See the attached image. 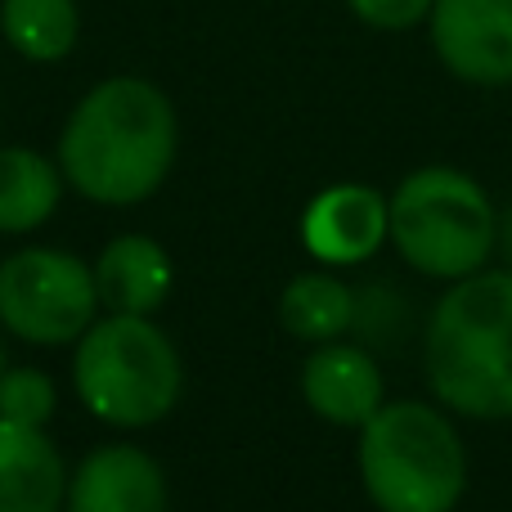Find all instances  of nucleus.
<instances>
[{
    "label": "nucleus",
    "mask_w": 512,
    "mask_h": 512,
    "mask_svg": "<svg viewBox=\"0 0 512 512\" xmlns=\"http://www.w3.org/2000/svg\"><path fill=\"white\" fill-rule=\"evenodd\" d=\"M495 252L504 261V270H512V203L499 212V230H495Z\"/></svg>",
    "instance_id": "a211bd4d"
},
{
    "label": "nucleus",
    "mask_w": 512,
    "mask_h": 512,
    "mask_svg": "<svg viewBox=\"0 0 512 512\" xmlns=\"http://www.w3.org/2000/svg\"><path fill=\"white\" fill-rule=\"evenodd\" d=\"M436 0H346L355 18L373 32H409V27H427Z\"/></svg>",
    "instance_id": "f3484780"
},
{
    "label": "nucleus",
    "mask_w": 512,
    "mask_h": 512,
    "mask_svg": "<svg viewBox=\"0 0 512 512\" xmlns=\"http://www.w3.org/2000/svg\"><path fill=\"white\" fill-rule=\"evenodd\" d=\"M72 387L99 423L140 432L180 405L185 364L153 315L104 310L72 342Z\"/></svg>",
    "instance_id": "20e7f679"
},
{
    "label": "nucleus",
    "mask_w": 512,
    "mask_h": 512,
    "mask_svg": "<svg viewBox=\"0 0 512 512\" xmlns=\"http://www.w3.org/2000/svg\"><path fill=\"white\" fill-rule=\"evenodd\" d=\"M68 463L45 427L0 418V512H63Z\"/></svg>",
    "instance_id": "9b49d317"
},
{
    "label": "nucleus",
    "mask_w": 512,
    "mask_h": 512,
    "mask_svg": "<svg viewBox=\"0 0 512 512\" xmlns=\"http://www.w3.org/2000/svg\"><path fill=\"white\" fill-rule=\"evenodd\" d=\"M81 32L77 0H0V36L27 63H59Z\"/></svg>",
    "instance_id": "2eb2a0df"
},
{
    "label": "nucleus",
    "mask_w": 512,
    "mask_h": 512,
    "mask_svg": "<svg viewBox=\"0 0 512 512\" xmlns=\"http://www.w3.org/2000/svg\"><path fill=\"white\" fill-rule=\"evenodd\" d=\"M391 234L387 194L360 180H342V185L319 189L301 212V248L315 256V265L328 270H351L364 265Z\"/></svg>",
    "instance_id": "6e6552de"
},
{
    "label": "nucleus",
    "mask_w": 512,
    "mask_h": 512,
    "mask_svg": "<svg viewBox=\"0 0 512 512\" xmlns=\"http://www.w3.org/2000/svg\"><path fill=\"white\" fill-rule=\"evenodd\" d=\"M95 288L104 310L153 315L176 288V265L171 252L149 234H117L95 256Z\"/></svg>",
    "instance_id": "f8f14e48"
},
{
    "label": "nucleus",
    "mask_w": 512,
    "mask_h": 512,
    "mask_svg": "<svg viewBox=\"0 0 512 512\" xmlns=\"http://www.w3.org/2000/svg\"><path fill=\"white\" fill-rule=\"evenodd\" d=\"M387 212V243L423 279L459 283L468 274L486 270L490 256H495L499 207L459 167L432 162V167L409 171L387 194Z\"/></svg>",
    "instance_id": "39448f33"
},
{
    "label": "nucleus",
    "mask_w": 512,
    "mask_h": 512,
    "mask_svg": "<svg viewBox=\"0 0 512 512\" xmlns=\"http://www.w3.org/2000/svg\"><path fill=\"white\" fill-rule=\"evenodd\" d=\"M99 319L95 265L63 248H23L0 261V328L27 346H68Z\"/></svg>",
    "instance_id": "423d86ee"
},
{
    "label": "nucleus",
    "mask_w": 512,
    "mask_h": 512,
    "mask_svg": "<svg viewBox=\"0 0 512 512\" xmlns=\"http://www.w3.org/2000/svg\"><path fill=\"white\" fill-rule=\"evenodd\" d=\"M167 472L140 445H95L68 477L63 512H167Z\"/></svg>",
    "instance_id": "9d476101"
},
{
    "label": "nucleus",
    "mask_w": 512,
    "mask_h": 512,
    "mask_svg": "<svg viewBox=\"0 0 512 512\" xmlns=\"http://www.w3.org/2000/svg\"><path fill=\"white\" fill-rule=\"evenodd\" d=\"M427 41L450 77L481 90L512 86V0H436Z\"/></svg>",
    "instance_id": "0eeeda50"
},
{
    "label": "nucleus",
    "mask_w": 512,
    "mask_h": 512,
    "mask_svg": "<svg viewBox=\"0 0 512 512\" xmlns=\"http://www.w3.org/2000/svg\"><path fill=\"white\" fill-rule=\"evenodd\" d=\"M355 463L378 512H454L468 490V445L441 400H387L360 427Z\"/></svg>",
    "instance_id": "7ed1b4c3"
},
{
    "label": "nucleus",
    "mask_w": 512,
    "mask_h": 512,
    "mask_svg": "<svg viewBox=\"0 0 512 512\" xmlns=\"http://www.w3.org/2000/svg\"><path fill=\"white\" fill-rule=\"evenodd\" d=\"M5 369H9V364H5V346H0V378H5Z\"/></svg>",
    "instance_id": "6ab92c4d"
},
{
    "label": "nucleus",
    "mask_w": 512,
    "mask_h": 512,
    "mask_svg": "<svg viewBox=\"0 0 512 512\" xmlns=\"http://www.w3.org/2000/svg\"><path fill=\"white\" fill-rule=\"evenodd\" d=\"M59 158L9 144L0 149V234H32L54 216L63 198Z\"/></svg>",
    "instance_id": "ddd939ff"
},
{
    "label": "nucleus",
    "mask_w": 512,
    "mask_h": 512,
    "mask_svg": "<svg viewBox=\"0 0 512 512\" xmlns=\"http://www.w3.org/2000/svg\"><path fill=\"white\" fill-rule=\"evenodd\" d=\"M279 324L288 328L297 342H310V346L346 337V328L355 324L351 283L337 279L328 265L301 270L297 279H288L279 292Z\"/></svg>",
    "instance_id": "4468645a"
},
{
    "label": "nucleus",
    "mask_w": 512,
    "mask_h": 512,
    "mask_svg": "<svg viewBox=\"0 0 512 512\" xmlns=\"http://www.w3.org/2000/svg\"><path fill=\"white\" fill-rule=\"evenodd\" d=\"M301 400L319 423L360 432L387 405V387H382L378 360L364 346L333 337V342L310 346L301 364Z\"/></svg>",
    "instance_id": "1a4fd4ad"
},
{
    "label": "nucleus",
    "mask_w": 512,
    "mask_h": 512,
    "mask_svg": "<svg viewBox=\"0 0 512 512\" xmlns=\"http://www.w3.org/2000/svg\"><path fill=\"white\" fill-rule=\"evenodd\" d=\"M54 409H59V387L45 369H5L0 378V418L23 427H50Z\"/></svg>",
    "instance_id": "dca6fc26"
},
{
    "label": "nucleus",
    "mask_w": 512,
    "mask_h": 512,
    "mask_svg": "<svg viewBox=\"0 0 512 512\" xmlns=\"http://www.w3.org/2000/svg\"><path fill=\"white\" fill-rule=\"evenodd\" d=\"M176 149L180 122L167 90L144 77H104L68 113L54 158L86 203L135 207L167 185Z\"/></svg>",
    "instance_id": "f257e3e1"
},
{
    "label": "nucleus",
    "mask_w": 512,
    "mask_h": 512,
    "mask_svg": "<svg viewBox=\"0 0 512 512\" xmlns=\"http://www.w3.org/2000/svg\"><path fill=\"white\" fill-rule=\"evenodd\" d=\"M427 387L450 414L512 418V270H477L450 283L423 333Z\"/></svg>",
    "instance_id": "f03ea898"
}]
</instances>
